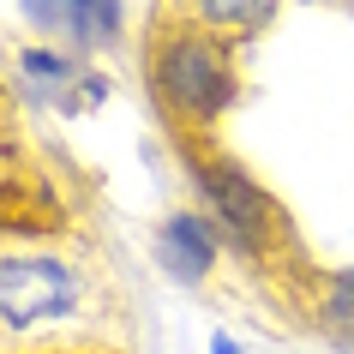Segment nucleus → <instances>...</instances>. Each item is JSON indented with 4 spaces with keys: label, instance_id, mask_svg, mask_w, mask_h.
<instances>
[{
    "label": "nucleus",
    "instance_id": "9",
    "mask_svg": "<svg viewBox=\"0 0 354 354\" xmlns=\"http://www.w3.org/2000/svg\"><path fill=\"white\" fill-rule=\"evenodd\" d=\"M24 73H37L42 84H55V78H66L73 66H66L60 55H48V48H30V55H24Z\"/></svg>",
    "mask_w": 354,
    "mask_h": 354
},
{
    "label": "nucleus",
    "instance_id": "6",
    "mask_svg": "<svg viewBox=\"0 0 354 354\" xmlns=\"http://www.w3.org/2000/svg\"><path fill=\"white\" fill-rule=\"evenodd\" d=\"M73 30L84 42H109L120 30V0H73Z\"/></svg>",
    "mask_w": 354,
    "mask_h": 354
},
{
    "label": "nucleus",
    "instance_id": "3",
    "mask_svg": "<svg viewBox=\"0 0 354 354\" xmlns=\"http://www.w3.org/2000/svg\"><path fill=\"white\" fill-rule=\"evenodd\" d=\"M198 192L210 198L223 234L241 246V252H259V246L270 241V228H277V205H270V198H264L234 162H198Z\"/></svg>",
    "mask_w": 354,
    "mask_h": 354
},
{
    "label": "nucleus",
    "instance_id": "7",
    "mask_svg": "<svg viewBox=\"0 0 354 354\" xmlns=\"http://www.w3.org/2000/svg\"><path fill=\"white\" fill-rule=\"evenodd\" d=\"M324 318H330L336 330L354 342V270H342V277L330 282V300H324Z\"/></svg>",
    "mask_w": 354,
    "mask_h": 354
},
{
    "label": "nucleus",
    "instance_id": "10",
    "mask_svg": "<svg viewBox=\"0 0 354 354\" xmlns=\"http://www.w3.org/2000/svg\"><path fill=\"white\" fill-rule=\"evenodd\" d=\"M210 354H241V348H234V336H223V330H216V336H210Z\"/></svg>",
    "mask_w": 354,
    "mask_h": 354
},
{
    "label": "nucleus",
    "instance_id": "1",
    "mask_svg": "<svg viewBox=\"0 0 354 354\" xmlns=\"http://www.w3.org/2000/svg\"><path fill=\"white\" fill-rule=\"evenodd\" d=\"M78 270H66L60 259H42V252H12L0 259V318L6 324H55L78 306Z\"/></svg>",
    "mask_w": 354,
    "mask_h": 354
},
{
    "label": "nucleus",
    "instance_id": "8",
    "mask_svg": "<svg viewBox=\"0 0 354 354\" xmlns=\"http://www.w3.org/2000/svg\"><path fill=\"white\" fill-rule=\"evenodd\" d=\"M24 12H30L42 30H55V24H73V0H24Z\"/></svg>",
    "mask_w": 354,
    "mask_h": 354
},
{
    "label": "nucleus",
    "instance_id": "5",
    "mask_svg": "<svg viewBox=\"0 0 354 354\" xmlns=\"http://www.w3.org/2000/svg\"><path fill=\"white\" fill-rule=\"evenodd\" d=\"M282 0H198V19L223 24V30H264L277 19Z\"/></svg>",
    "mask_w": 354,
    "mask_h": 354
},
{
    "label": "nucleus",
    "instance_id": "4",
    "mask_svg": "<svg viewBox=\"0 0 354 354\" xmlns=\"http://www.w3.org/2000/svg\"><path fill=\"white\" fill-rule=\"evenodd\" d=\"M162 259L168 270L180 282H198L210 270V259H216V234H210L205 216H174V223L162 228Z\"/></svg>",
    "mask_w": 354,
    "mask_h": 354
},
{
    "label": "nucleus",
    "instance_id": "2",
    "mask_svg": "<svg viewBox=\"0 0 354 354\" xmlns=\"http://www.w3.org/2000/svg\"><path fill=\"white\" fill-rule=\"evenodd\" d=\"M156 84H162V96L174 102V109L187 114H223L228 96H234V73H228L223 48H210L205 37H174L156 55Z\"/></svg>",
    "mask_w": 354,
    "mask_h": 354
}]
</instances>
